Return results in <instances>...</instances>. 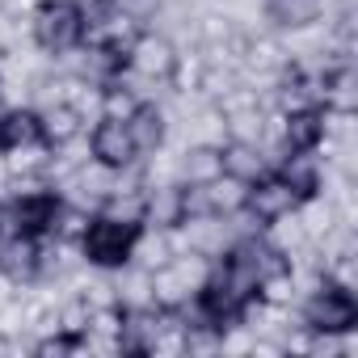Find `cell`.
Here are the masks:
<instances>
[{
    "label": "cell",
    "mask_w": 358,
    "mask_h": 358,
    "mask_svg": "<svg viewBox=\"0 0 358 358\" xmlns=\"http://www.w3.org/2000/svg\"><path fill=\"white\" fill-rule=\"evenodd\" d=\"M139 232H143V220H122V215H110V211H93L80 241H76L80 262L97 274H118V270L131 266Z\"/></svg>",
    "instance_id": "cell-1"
},
{
    "label": "cell",
    "mask_w": 358,
    "mask_h": 358,
    "mask_svg": "<svg viewBox=\"0 0 358 358\" xmlns=\"http://www.w3.org/2000/svg\"><path fill=\"white\" fill-rule=\"evenodd\" d=\"M295 316L303 329L324 333V337H345L358 329V295L354 287H341L333 278H320L295 299Z\"/></svg>",
    "instance_id": "cell-2"
},
{
    "label": "cell",
    "mask_w": 358,
    "mask_h": 358,
    "mask_svg": "<svg viewBox=\"0 0 358 358\" xmlns=\"http://www.w3.org/2000/svg\"><path fill=\"white\" fill-rule=\"evenodd\" d=\"M30 43L47 55V59H59L68 51H76L89 34L85 26V13L76 0H43V5L30 13Z\"/></svg>",
    "instance_id": "cell-3"
},
{
    "label": "cell",
    "mask_w": 358,
    "mask_h": 358,
    "mask_svg": "<svg viewBox=\"0 0 358 358\" xmlns=\"http://www.w3.org/2000/svg\"><path fill=\"white\" fill-rule=\"evenodd\" d=\"M64 199L51 182L43 186H30V190H13L5 199V228L17 232V236H34V241H47L55 232V215H59Z\"/></svg>",
    "instance_id": "cell-4"
},
{
    "label": "cell",
    "mask_w": 358,
    "mask_h": 358,
    "mask_svg": "<svg viewBox=\"0 0 358 358\" xmlns=\"http://www.w3.org/2000/svg\"><path fill=\"white\" fill-rule=\"evenodd\" d=\"M207 274H211V257L173 253L160 270H152V299L160 308H182L186 299H194V291L207 282Z\"/></svg>",
    "instance_id": "cell-5"
},
{
    "label": "cell",
    "mask_w": 358,
    "mask_h": 358,
    "mask_svg": "<svg viewBox=\"0 0 358 358\" xmlns=\"http://www.w3.org/2000/svg\"><path fill=\"white\" fill-rule=\"evenodd\" d=\"M291 211H299V199H295V190L282 182L274 169L262 173L257 182H249V190H245V211H241V215H245L257 232L274 228V224L287 220Z\"/></svg>",
    "instance_id": "cell-6"
},
{
    "label": "cell",
    "mask_w": 358,
    "mask_h": 358,
    "mask_svg": "<svg viewBox=\"0 0 358 358\" xmlns=\"http://www.w3.org/2000/svg\"><path fill=\"white\" fill-rule=\"evenodd\" d=\"M85 143H89V160H97L110 173H122V169L139 164L135 139H131L122 118H93L89 131H85Z\"/></svg>",
    "instance_id": "cell-7"
},
{
    "label": "cell",
    "mask_w": 358,
    "mask_h": 358,
    "mask_svg": "<svg viewBox=\"0 0 358 358\" xmlns=\"http://www.w3.org/2000/svg\"><path fill=\"white\" fill-rule=\"evenodd\" d=\"M0 278L13 282L17 291L38 287V278H43V241L17 236V232L0 236Z\"/></svg>",
    "instance_id": "cell-8"
},
{
    "label": "cell",
    "mask_w": 358,
    "mask_h": 358,
    "mask_svg": "<svg viewBox=\"0 0 358 358\" xmlns=\"http://www.w3.org/2000/svg\"><path fill=\"white\" fill-rule=\"evenodd\" d=\"M274 173L282 177L291 190H295V199H299V203H308V199H316V194L324 190L329 164H324V156H320V152H282V156L274 160Z\"/></svg>",
    "instance_id": "cell-9"
},
{
    "label": "cell",
    "mask_w": 358,
    "mask_h": 358,
    "mask_svg": "<svg viewBox=\"0 0 358 358\" xmlns=\"http://www.w3.org/2000/svg\"><path fill=\"white\" fill-rule=\"evenodd\" d=\"M127 131H131V139H135L139 160L152 156V152H160V148L169 143V131H173L169 106H164V101H139L135 114L127 118Z\"/></svg>",
    "instance_id": "cell-10"
},
{
    "label": "cell",
    "mask_w": 358,
    "mask_h": 358,
    "mask_svg": "<svg viewBox=\"0 0 358 358\" xmlns=\"http://www.w3.org/2000/svg\"><path fill=\"white\" fill-rule=\"evenodd\" d=\"M224 173L220 143H182V152L173 156V177L182 186H207Z\"/></svg>",
    "instance_id": "cell-11"
},
{
    "label": "cell",
    "mask_w": 358,
    "mask_h": 358,
    "mask_svg": "<svg viewBox=\"0 0 358 358\" xmlns=\"http://www.w3.org/2000/svg\"><path fill=\"white\" fill-rule=\"evenodd\" d=\"M43 139V114L38 106H5L0 110V152H17V148H38Z\"/></svg>",
    "instance_id": "cell-12"
},
{
    "label": "cell",
    "mask_w": 358,
    "mask_h": 358,
    "mask_svg": "<svg viewBox=\"0 0 358 358\" xmlns=\"http://www.w3.org/2000/svg\"><path fill=\"white\" fill-rule=\"evenodd\" d=\"M182 215V182H156L143 186V224L148 228H177Z\"/></svg>",
    "instance_id": "cell-13"
},
{
    "label": "cell",
    "mask_w": 358,
    "mask_h": 358,
    "mask_svg": "<svg viewBox=\"0 0 358 358\" xmlns=\"http://www.w3.org/2000/svg\"><path fill=\"white\" fill-rule=\"evenodd\" d=\"M38 114H43V139H47V148H64V143H72V139H80V135L89 131L85 114H80L72 101L38 106Z\"/></svg>",
    "instance_id": "cell-14"
},
{
    "label": "cell",
    "mask_w": 358,
    "mask_h": 358,
    "mask_svg": "<svg viewBox=\"0 0 358 358\" xmlns=\"http://www.w3.org/2000/svg\"><path fill=\"white\" fill-rule=\"evenodd\" d=\"M220 160H224V173L236 177V182H257L262 173H270V160L257 143H236V139H224L220 143Z\"/></svg>",
    "instance_id": "cell-15"
},
{
    "label": "cell",
    "mask_w": 358,
    "mask_h": 358,
    "mask_svg": "<svg viewBox=\"0 0 358 358\" xmlns=\"http://www.w3.org/2000/svg\"><path fill=\"white\" fill-rule=\"evenodd\" d=\"M207 190V207H211V215H241L245 211V182H236V177H228V173H220L215 182H207L203 186Z\"/></svg>",
    "instance_id": "cell-16"
},
{
    "label": "cell",
    "mask_w": 358,
    "mask_h": 358,
    "mask_svg": "<svg viewBox=\"0 0 358 358\" xmlns=\"http://www.w3.org/2000/svg\"><path fill=\"white\" fill-rule=\"evenodd\" d=\"M9 228H5V199H0V236H5Z\"/></svg>",
    "instance_id": "cell-17"
}]
</instances>
